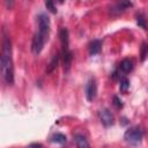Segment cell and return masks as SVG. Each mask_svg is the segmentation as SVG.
I'll return each mask as SVG.
<instances>
[{
	"mask_svg": "<svg viewBox=\"0 0 148 148\" xmlns=\"http://www.w3.org/2000/svg\"><path fill=\"white\" fill-rule=\"evenodd\" d=\"M1 74L5 82L8 86L14 83V66L12 57V44L7 35L2 39V50H1Z\"/></svg>",
	"mask_w": 148,
	"mask_h": 148,
	"instance_id": "1",
	"label": "cell"
},
{
	"mask_svg": "<svg viewBox=\"0 0 148 148\" xmlns=\"http://www.w3.org/2000/svg\"><path fill=\"white\" fill-rule=\"evenodd\" d=\"M124 139L130 145H139L142 140V131L139 127H131L125 132Z\"/></svg>",
	"mask_w": 148,
	"mask_h": 148,
	"instance_id": "2",
	"label": "cell"
},
{
	"mask_svg": "<svg viewBox=\"0 0 148 148\" xmlns=\"http://www.w3.org/2000/svg\"><path fill=\"white\" fill-rule=\"evenodd\" d=\"M47 37H49L47 35H44L40 31L35 34V36L32 38V43H31V51H32L34 54L37 56L42 52V50L45 45V42L47 40Z\"/></svg>",
	"mask_w": 148,
	"mask_h": 148,
	"instance_id": "3",
	"label": "cell"
},
{
	"mask_svg": "<svg viewBox=\"0 0 148 148\" xmlns=\"http://www.w3.org/2000/svg\"><path fill=\"white\" fill-rule=\"evenodd\" d=\"M50 29H51V22H50L49 16L46 14H39L38 15V31L49 36Z\"/></svg>",
	"mask_w": 148,
	"mask_h": 148,
	"instance_id": "4",
	"label": "cell"
},
{
	"mask_svg": "<svg viewBox=\"0 0 148 148\" xmlns=\"http://www.w3.org/2000/svg\"><path fill=\"white\" fill-rule=\"evenodd\" d=\"M97 95V83L95 79H90L86 86V97L89 102H92Z\"/></svg>",
	"mask_w": 148,
	"mask_h": 148,
	"instance_id": "5",
	"label": "cell"
},
{
	"mask_svg": "<svg viewBox=\"0 0 148 148\" xmlns=\"http://www.w3.org/2000/svg\"><path fill=\"white\" fill-rule=\"evenodd\" d=\"M130 7H132V2L130 0H117L116 3L111 7V14L118 15Z\"/></svg>",
	"mask_w": 148,
	"mask_h": 148,
	"instance_id": "6",
	"label": "cell"
},
{
	"mask_svg": "<svg viewBox=\"0 0 148 148\" xmlns=\"http://www.w3.org/2000/svg\"><path fill=\"white\" fill-rule=\"evenodd\" d=\"M99 119L104 126H110L113 124V114L108 109H103L99 112Z\"/></svg>",
	"mask_w": 148,
	"mask_h": 148,
	"instance_id": "7",
	"label": "cell"
},
{
	"mask_svg": "<svg viewBox=\"0 0 148 148\" xmlns=\"http://www.w3.org/2000/svg\"><path fill=\"white\" fill-rule=\"evenodd\" d=\"M59 37H60V42H61V49L62 52H67L69 51V39H68V30L66 28H62L59 32Z\"/></svg>",
	"mask_w": 148,
	"mask_h": 148,
	"instance_id": "8",
	"label": "cell"
},
{
	"mask_svg": "<svg viewBox=\"0 0 148 148\" xmlns=\"http://www.w3.org/2000/svg\"><path fill=\"white\" fill-rule=\"evenodd\" d=\"M102 50V42L99 39H95L90 43L89 45V53L91 56H95V54H98Z\"/></svg>",
	"mask_w": 148,
	"mask_h": 148,
	"instance_id": "9",
	"label": "cell"
},
{
	"mask_svg": "<svg viewBox=\"0 0 148 148\" xmlns=\"http://www.w3.org/2000/svg\"><path fill=\"white\" fill-rule=\"evenodd\" d=\"M119 67H120L121 72H124V73H130V72L133 71L134 65H133V61H132L131 59H124V60L120 62Z\"/></svg>",
	"mask_w": 148,
	"mask_h": 148,
	"instance_id": "10",
	"label": "cell"
},
{
	"mask_svg": "<svg viewBox=\"0 0 148 148\" xmlns=\"http://www.w3.org/2000/svg\"><path fill=\"white\" fill-rule=\"evenodd\" d=\"M74 139H75V142H76V146H77V147H80V148L89 147V143L87 142V139H86L83 135L76 134V135L74 136Z\"/></svg>",
	"mask_w": 148,
	"mask_h": 148,
	"instance_id": "11",
	"label": "cell"
},
{
	"mask_svg": "<svg viewBox=\"0 0 148 148\" xmlns=\"http://www.w3.org/2000/svg\"><path fill=\"white\" fill-rule=\"evenodd\" d=\"M66 140H67V138H66V135H64L62 133H54V134L51 136V141H52V142L60 143V145L65 143Z\"/></svg>",
	"mask_w": 148,
	"mask_h": 148,
	"instance_id": "12",
	"label": "cell"
},
{
	"mask_svg": "<svg viewBox=\"0 0 148 148\" xmlns=\"http://www.w3.org/2000/svg\"><path fill=\"white\" fill-rule=\"evenodd\" d=\"M128 88H130V81H128V79L127 77H121L120 79V83H119V89H120V91L121 92H127V90H128Z\"/></svg>",
	"mask_w": 148,
	"mask_h": 148,
	"instance_id": "13",
	"label": "cell"
},
{
	"mask_svg": "<svg viewBox=\"0 0 148 148\" xmlns=\"http://www.w3.org/2000/svg\"><path fill=\"white\" fill-rule=\"evenodd\" d=\"M58 61H59V56H58V54H54L53 58H52V61L50 62V66H49V68H47V73H51L52 71H54V69L57 68Z\"/></svg>",
	"mask_w": 148,
	"mask_h": 148,
	"instance_id": "14",
	"label": "cell"
},
{
	"mask_svg": "<svg viewBox=\"0 0 148 148\" xmlns=\"http://www.w3.org/2000/svg\"><path fill=\"white\" fill-rule=\"evenodd\" d=\"M45 6H46V8H47L51 13H53V14L57 13V7H56L53 0H45Z\"/></svg>",
	"mask_w": 148,
	"mask_h": 148,
	"instance_id": "15",
	"label": "cell"
},
{
	"mask_svg": "<svg viewBox=\"0 0 148 148\" xmlns=\"http://www.w3.org/2000/svg\"><path fill=\"white\" fill-rule=\"evenodd\" d=\"M138 24L141 25L143 29H147V28H146V23H145V18L141 17V16H138Z\"/></svg>",
	"mask_w": 148,
	"mask_h": 148,
	"instance_id": "16",
	"label": "cell"
},
{
	"mask_svg": "<svg viewBox=\"0 0 148 148\" xmlns=\"http://www.w3.org/2000/svg\"><path fill=\"white\" fill-rule=\"evenodd\" d=\"M113 101H114V105H116L117 108H121V106H123L121 101H120V99H119L117 96H114V97H113Z\"/></svg>",
	"mask_w": 148,
	"mask_h": 148,
	"instance_id": "17",
	"label": "cell"
},
{
	"mask_svg": "<svg viewBox=\"0 0 148 148\" xmlns=\"http://www.w3.org/2000/svg\"><path fill=\"white\" fill-rule=\"evenodd\" d=\"M64 1H65V0H58V2H60V3H62Z\"/></svg>",
	"mask_w": 148,
	"mask_h": 148,
	"instance_id": "18",
	"label": "cell"
}]
</instances>
